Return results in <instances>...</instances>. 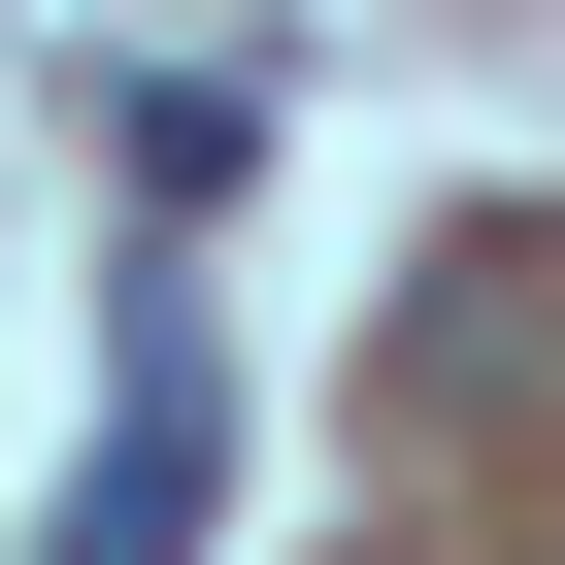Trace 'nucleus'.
<instances>
[{"mask_svg":"<svg viewBox=\"0 0 565 565\" xmlns=\"http://www.w3.org/2000/svg\"><path fill=\"white\" fill-rule=\"evenodd\" d=\"M200 466H233V399H200V333H134V399L67 433V565H167V532H200Z\"/></svg>","mask_w":565,"mask_h":565,"instance_id":"f257e3e1","label":"nucleus"}]
</instances>
